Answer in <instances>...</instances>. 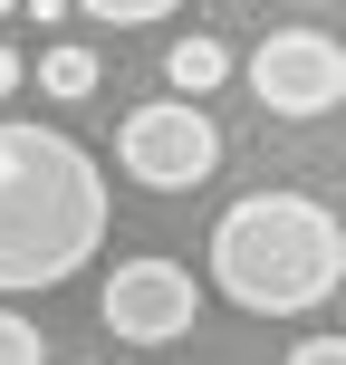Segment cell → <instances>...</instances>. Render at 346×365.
Masks as SVG:
<instances>
[{
	"label": "cell",
	"mask_w": 346,
	"mask_h": 365,
	"mask_svg": "<svg viewBox=\"0 0 346 365\" xmlns=\"http://www.w3.org/2000/svg\"><path fill=\"white\" fill-rule=\"evenodd\" d=\"M106 250V173L77 135L0 115V298L68 289Z\"/></svg>",
	"instance_id": "6da1fadb"
},
{
	"label": "cell",
	"mask_w": 346,
	"mask_h": 365,
	"mask_svg": "<svg viewBox=\"0 0 346 365\" xmlns=\"http://www.w3.org/2000/svg\"><path fill=\"white\" fill-rule=\"evenodd\" d=\"M346 279V212L317 192H240L212 221V289L250 317H308Z\"/></svg>",
	"instance_id": "7a4b0ae2"
},
{
	"label": "cell",
	"mask_w": 346,
	"mask_h": 365,
	"mask_svg": "<svg viewBox=\"0 0 346 365\" xmlns=\"http://www.w3.org/2000/svg\"><path fill=\"white\" fill-rule=\"evenodd\" d=\"M116 164H126V182H145V192H202V182L221 173V125L193 96L135 106L126 125H116Z\"/></svg>",
	"instance_id": "3957f363"
},
{
	"label": "cell",
	"mask_w": 346,
	"mask_h": 365,
	"mask_svg": "<svg viewBox=\"0 0 346 365\" xmlns=\"http://www.w3.org/2000/svg\"><path fill=\"white\" fill-rule=\"evenodd\" d=\"M250 96L270 115H289V125H308V115L346 106V48L327 29H270L250 48Z\"/></svg>",
	"instance_id": "277c9868"
},
{
	"label": "cell",
	"mask_w": 346,
	"mask_h": 365,
	"mask_svg": "<svg viewBox=\"0 0 346 365\" xmlns=\"http://www.w3.org/2000/svg\"><path fill=\"white\" fill-rule=\"evenodd\" d=\"M193 317H202V289L183 259H164V250L116 259V279H106V336L116 346H173V336H193Z\"/></svg>",
	"instance_id": "5b68a950"
},
{
	"label": "cell",
	"mask_w": 346,
	"mask_h": 365,
	"mask_svg": "<svg viewBox=\"0 0 346 365\" xmlns=\"http://www.w3.org/2000/svg\"><path fill=\"white\" fill-rule=\"evenodd\" d=\"M221 77H231V48H221L212 29H183L173 48H164V87H173V96H193V106L221 87Z\"/></svg>",
	"instance_id": "8992f818"
},
{
	"label": "cell",
	"mask_w": 346,
	"mask_h": 365,
	"mask_svg": "<svg viewBox=\"0 0 346 365\" xmlns=\"http://www.w3.org/2000/svg\"><path fill=\"white\" fill-rule=\"evenodd\" d=\"M39 96H58V106H77V96H96V48H77V38H58V48H39Z\"/></svg>",
	"instance_id": "52a82bcc"
},
{
	"label": "cell",
	"mask_w": 346,
	"mask_h": 365,
	"mask_svg": "<svg viewBox=\"0 0 346 365\" xmlns=\"http://www.w3.org/2000/svg\"><path fill=\"white\" fill-rule=\"evenodd\" d=\"M87 19H106V29H145V19H173L183 0H77Z\"/></svg>",
	"instance_id": "ba28073f"
},
{
	"label": "cell",
	"mask_w": 346,
	"mask_h": 365,
	"mask_svg": "<svg viewBox=\"0 0 346 365\" xmlns=\"http://www.w3.org/2000/svg\"><path fill=\"white\" fill-rule=\"evenodd\" d=\"M0 365H49V336H39L19 308H0Z\"/></svg>",
	"instance_id": "9c48e42d"
},
{
	"label": "cell",
	"mask_w": 346,
	"mask_h": 365,
	"mask_svg": "<svg viewBox=\"0 0 346 365\" xmlns=\"http://www.w3.org/2000/svg\"><path fill=\"white\" fill-rule=\"evenodd\" d=\"M289 365H346V336H298Z\"/></svg>",
	"instance_id": "30bf717a"
},
{
	"label": "cell",
	"mask_w": 346,
	"mask_h": 365,
	"mask_svg": "<svg viewBox=\"0 0 346 365\" xmlns=\"http://www.w3.org/2000/svg\"><path fill=\"white\" fill-rule=\"evenodd\" d=\"M19 77H29V68H19V48L0 38V96H19Z\"/></svg>",
	"instance_id": "8fae6325"
},
{
	"label": "cell",
	"mask_w": 346,
	"mask_h": 365,
	"mask_svg": "<svg viewBox=\"0 0 346 365\" xmlns=\"http://www.w3.org/2000/svg\"><path fill=\"white\" fill-rule=\"evenodd\" d=\"M77 10V0H29V19H39V29H49V19H68Z\"/></svg>",
	"instance_id": "7c38bea8"
},
{
	"label": "cell",
	"mask_w": 346,
	"mask_h": 365,
	"mask_svg": "<svg viewBox=\"0 0 346 365\" xmlns=\"http://www.w3.org/2000/svg\"><path fill=\"white\" fill-rule=\"evenodd\" d=\"M10 10H29V0H0V19H10Z\"/></svg>",
	"instance_id": "4fadbf2b"
},
{
	"label": "cell",
	"mask_w": 346,
	"mask_h": 365,
	"mask_svg": "<svg viewBox=\"0 0 346 365\" xmlns=\"http://www.w3.org/2000/svg\"><path fill=\"white\" fill-rule=\"evenodd\" d=\"M289 10H327V0H289Z\"/></svg>",
	"instance_id": "5bb4252c"
}]
</instances>
